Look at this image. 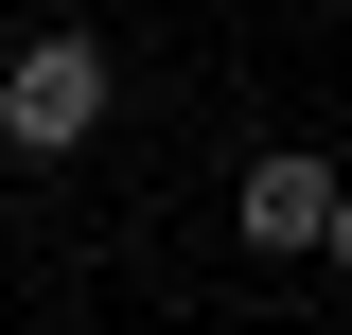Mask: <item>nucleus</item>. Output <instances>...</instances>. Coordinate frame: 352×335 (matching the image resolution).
Listing matches in <instances>:
<instances>
[{
  "mask_svg": "<svg viewBox=\"0 0 352 335\" xmlns=\"http://www.w3.org/2000/svg\"><path fill=\"white\" fill-rule=\"evenodd\" d=\"M88 124H106V36H18L0 53V141L18 159H71Z\"/></svg>",
  "mask_w": 352,
  "mask_h": 335,
  "instance_id": "nucleus-1",
  "label": "nucleus"
},
{
  "mask_svg": "<svg viewBox=\"0 0 352 335\" xmlns=\"http://www.w3.org/2000/svg\"><path fill=\"white\" fill-rule=\"evenodd\" d=\"M335 212V159H247V247H317Z\"/></svg>",
  "mask_w": 352,
  "mask_h": 335,
  "instance_id": "nucleus-2",
  "label": "nucleus"
},
{
  "mask_svg": "<svg viewBox=\"0 0 352 335\" xmlns=\"http://www.w3.org/2000/svg\"><path fill=\"white\" fill-rule=\"evenodd\" d=\"M317 247H335V265H352V176H335V212H317Z\"/></svg>",
  "mask_w": 352,
  "mask_h": 335,
  "instance_id": "nucleus-3",
  "label": "nucleus"
}]
</instances>
